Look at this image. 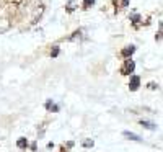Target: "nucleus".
Masks as SVG:
<instances>
[{
    "mask_svg": "<svg viewBox=\"0 0 163 152\" xmlns=\"http://www.w3.org/2000/svg\"><path fill=\"white\" fill-rule=\"evenodd\" d=\"M140 124L144 126V128H147V129H155V128H157V124H155V123H152V121H140Z\"/></svg>",
    "mask_w": 163,
    "mask_h": 152,
    "instance_id": "obj_5",
    "label": "nucleus"
},
{
    "mask_svg": "<svg viewBox=\"0 0 163 152\" xmlns=\"http://www.w3.org/2000/svg\"><path fill=\"white\" fill-rule=\"evenodd\" d=\"M121 3H122V7H127V3H129V0H122Z\"/></svg>",
    "mask_w": 163,
    "mask_h": 152,
    "instance_id": "obj_11",
    "label": "nucleus"
},
{
    "mask_svg": "<svg viewBox=\"0 0 163 152\" xmlns=\"http://www.w3.org/2000/svg\"><path fill=\"white\" fill-rule=\"evenodd\" d=\"M93 144H95V142L88 139V141H85V142H83V147H93Z\"/></svg>",
    "mask_w": 163,
    "mask_h": 152,
    "instance_id": "obj_9",
    "label": "nucleus"
},
{
    "mask_svg": "<svg viewBox=\"0 0 163 152\" xmlns=\"http://www.w3.org/2000/svg\"><path fill=\"white\" fill-rule=\"evenodd\" d=\"M140 87V77L139 75H131V82H129V89L132 92H136Z\"/></svg>",
    "mask_w": 163,
    "mask_h": 152,
    "instance_id": "obj_1",
    "label": "nucleus"
},
{
    "mask_svg": "<svg viewBox=\"0 0 163 152\" xmlns=\"http://www.w3.org/2000/svg\"><path fill=\"white\" fill-rule=\"evenodd\" d=\"M16 145H18L20 149H25V147H28V141H26L25 137H20L18 142H16Z\"/></svg>",
    "mask_w": 163,
    "mask_h": 152,
    "instance_id": "obj_6",
    "label": "nucleus"
},
{
    "mask_svg": "<svg viewBox=\"0 0 163 152\" xmlns=\"http://www.w3.org/2000/svg\"><path fill=\"white\" fill-rule=\"evenodd\" d=\"M134 69H136V64H134V61L127 59V61H126V72H127V74H132Z\"/></svg>",
    "mask_w": 163,
    "mask_h": 152,
    "instance_id": "obj_4",
    "label": "nucleus"
},
{
    "mask_svg": "<svg viewBox=\"0 0 163 152\" xmlns=\"http://www.w3.org/2000/svg\"><path fill=\"white\" fill-rule=\"evenodd\" d=\"M134 52H136V46H127V48H124L121 51V54H122V57H129Z\"/></svg>",
    "mask_w": 163,
    "mask_h": 152,
    "instance_id": "obj_2",
    "label": "nucleus"
},
{
    "mask_svg": "<svg viewBox=\"0 0 163 152\" xmlns=\"http://www.w3.org/2000/svg\"><path fill=\"white\" fill-rule=\"evenodd\" d=\"M132 20L134 21H139V20H140V16H139V15H132Z\"/></svg>",
    "mask_w": 163,
    "mask_h": 152,
    "instance_id": "obj_10",
    "label": "nucleus"
},
{
    "mask_svg": "<svg viewBox=\"0 0 163 152\" xmlns=\"http://www.w3.org/2000/svg\"><path fill=\"white\" fill-rule=\"evenodd\" d=\"M122 136L127 137V139H131V141H140V136H137V134H134V132H129V131H124V132H122Z\"/></svg>",
    "mask_w": 163,
    "mask_h": 152,
    "instance_id": "obj_3",
    "label": "nucleus"
},
{
    "mask_svg": "<svg viewBox=\"0 0 163 152\" xmlns=\"http://www.w3.org/2000/svg\"><path fill=\"white\" fill-rule=\"evenodd\" d=\"M96 0H83V7H91Z\"/></svg>",
    "mask_w": 163,
    "mask_h": 152,
    "instance_id": "obj_8",
    "label": "nucleus"
},
{
    "mask_svg": "<svg viewBox=\"0 0 163 152\" xmlns=\"http://www.w3.org/2000/svg\"><path fill=\"white\" fill-rule=\"evenodd\" d=\"M59 52H61V49L56 46V48L52 49V52H51V57H57V56H59Z\"/></svg>",
    "mask_w": 163,
    "mask_h": 152,
    "instance_id": "obj_7",
    "label": "nucleus"
}]
</instances>
